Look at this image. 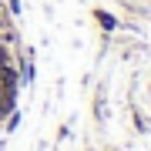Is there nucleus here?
<instances>
[{
    "instance_id": "nucleus-1",
    "label": "nucleus",
    "mask_w": 151,
    "mask_h": 151,
    "mask_svg": "<svg viewBox=\"0 0 151 151\" xmlns=\"http://www.w3.org/2000/svg\"><path fill=\"white\" fill-rule=\"evenodd\" d=\"M0 27H7V10L0 7Z\"/></svg>"
}]
</instances>
